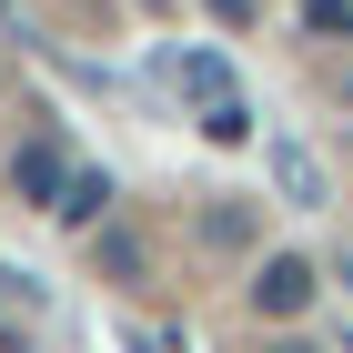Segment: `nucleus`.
Masks as SVG:
<instances>
[{
	"label": "nucleus",
	"instance_id": "nucleus-1",
	"mask_svg": "<svg viewBox=\"0 0 353 353\" xmlns=\"http://www.w3.org/2000/svg\"><path fill=\"white\" fill-rule=\"evenodd\" d=\"M172 71H182V91H192V111H202L212 141H252V101H243V81H232L222 51H182Z\"/></svg>",
	"mask_w": 353,
	"mask_h": 353
},
{
	"label": "nucleus",
	"instance_id": "nucleus-2",
	"mask_svg": "<svg viewBox=\"0 0 353 353\" xmlns=\"http://www.w3.org/2000/svg\"><path fill=\"white\" fill-rule=\"evenodd\" d=\"M303 303H313V263H303V252H263V272H252V313L293 323Z\"/></svg>",
	"mask_w": 353,
	"mask_h": 353
},
{
	"label": "nucleus",
	"instance_id": "nucleus-3",
	"mask_svg": "<svg viewBox=\"0 0 353 353\" xmlns=\"http://www.w3.org/2000/svg\"><path fill=\"white\" fill-rule=\"evenodd\" d=\"M10 192H21V202H51V212H61V192H71V162H61L51 141H21V152H10Z\"/></svg>",
	"mask_w": 353,
	"mask_h": 353
},
{
	"label": "nucleus",
	"instance_id": "nucleus-4",
	"mask_svg": "<svg viewBox=\"0 0 353 353\" xmlns=\"http://www.w3.org/2000/svg\"><path fill=\"white\" fill-rule=\"evenodd\" d=\"M272 182L293 192L303 212H313V202H323V162H313V152H303V141H272Z\"/></svg>",
	"mask_w": 353,
	"mask_h": 353
},
{
	"label": "nucleus",
	"instance_id": "nucleus-5",
	"mask_svg": "<svg viewBox=\"0 0 353 353\" xmlns=\"http://www.w3.org/2000/svg\"><path fill=\"white\" fill-rule=\"evenodd\" d=\"M111 212V172H71V192H61V222H101Z\"/></svg>",
	"mask_w": 353,
	"mask_h": 353
},
{
	"label": "nucleus",
	"instance_id": "nucleus-6",
	"mask_svg": "<svg viewBox=\"0 0 353 353\" xmlns=\"http://www.w3.org/2000/svg\"><path fill=\"white\" fill-rule=\"evenodd\" d=\"M303 21L323 30V41H353V0H303Z\"/></svg>",
	"mask_w": 353,
	"mask_h": 353
},
{
	"label": "nucleus",
	"instance_id": "nucleus-7",
	"mask_svg": "<svg viewBox=\"0 0 353 353\" xmlns=\"http://www.w3.org/2000/svg\"><path fill=\"white\" fill-rule=\"evenodd\" d=\"M141 10H172V0H141Z\"/></svg>",
	"mask_w": 353,
	"mask_h": 353
},
{
	"label": "nucleus",
	"instance_id": "nucleus-8",
	"mask_svg": "<svg viewBox=\"0 0 353 353\" xmlns=\"http://www.w3.org/2000/svg\"><path fill=\"white\" fill-rule=\"evenodd\" d=\"M283 353H313V343H283Z\"/></svg>",
	"mask_w": 353,
	"mask_h": 353
}]
</instances>
